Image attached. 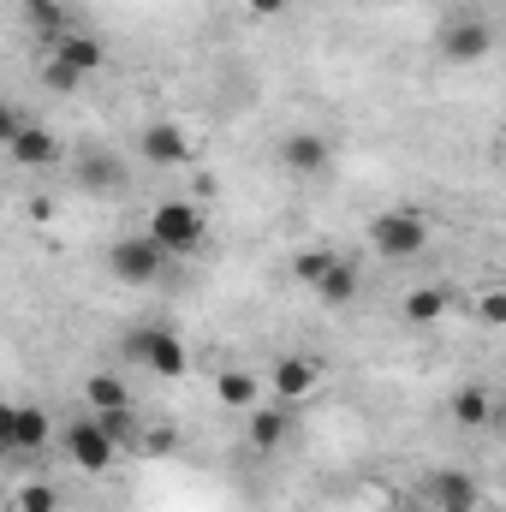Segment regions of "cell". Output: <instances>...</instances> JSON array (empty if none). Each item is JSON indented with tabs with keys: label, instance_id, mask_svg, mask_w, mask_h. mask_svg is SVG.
I'll use <instances>...</instances> for the list:
<instances>
[{
	"label": "cell",
	"instance_id": "cell-1",
	"mask_svg": "<svg viewBox=\"0 0 506 512\" xmlns=\"http://www.w3.org/2000/svg\"><path fill=\"white\" fill-rule=\"evenodd\" d=\"M143 233H149L167 256H197L203 239H209V209L191 203V197H167V203L149 209V227H143Z\"/></svg>",
	"mask_w": 506,
	"mask_h": 512
},
{
	"label": "cell",
	"instance_id": "cell-2",
	"mask_svg": "<svg viewBox=\"0 0 506 512\" xmlns=\"http://www.w3.org/2000/svg\"><path fill=\"white\" fill-rule=\"evenodd\" d=\"M126 358H131V364H143L149 376H161V382L191 376V352H185V340H179L173 328H155V322L126 334Z\"/></svg>",
	"mask_w": 506,
	"mask_h": 512
},
{
	"label": "cell",
	"instance_id": "cell-3",
	"mask_svg": "<svg viewBox=\"0 0 506 512\" xmlns=\"http://www.w3.org/2000/svg\"><path fill=\"white\" fill-rule=\"evenodd\" d=\"M370 245L387 262H417V256L429 251V221L417 209H381L376 221H370Z\"/></svg>",
	"mask_w": 506,
	"mask_h": 512
},
{
	"label": "cell",
	"instance_id": "cell-4",
	"mask_svg": "<svg viewBox=\"0 0 506 512\" xmlns=\"http://www.w3.org/2000/svg\"><path fill=\"white\" fill-rule=\"evenodd\" d=\"M435 48H441V60H447V66H477V60H489V54H495V24H489V18H477V12H453V18H441Z\"/></svg>",
	"mask_w": 506,
	"mask_h": 512
},
{
	"label": "cell",
	"instance_id": "cell-5",
	"mask_svg": "<svg viewBox=\"0 0 506 512\" xmlns=\"http://www.w3.org/2000/svg\"><path fill=\"white\" fill-rule=\"evenodd\" d=\"M161 268H167V251L149 239V233H126V239H114L108 245V274L120 280V286H155L161 280Z\"/></svg>",
	"mask_w": 506,
	"mask_h": 512
},
{
	"label": "cell",
	"instance_id": "cell-6",
	"mask_svg": "<svg viewBox=\"0 0 506 512\" xmlns=\"http://www.w3.org/2000/svg\"><path fill=\"white\" fill-rule=\"evenodd\" d=\"M60 447H66V459L78 465V471H108L114 459H120V441L108 435V423L90 411V417H78V423H66L60 429Z\"/></svg>",
	"mask_w": 506,
	"mask_h": 512
},
{
	"label": "cell",
	"instance_id": "cell-7",
	"mask_svg": "<svg viewBox=\"0 0 506 512\" xmlns=\"http://www.w3.org/2000/svg\"><path fill=\"white\" fill-rule=\"evenodd\" d=\"M60 155H66V149H60V137L48 126H30V120H24V126L6 137V161L24 167V173H48V167H60Z\"/></svg>",
	"mask_w": 506,
	"mask_h": 512
},
{
	"label": "cell",
	"instance_id": "cell-8",
	"mask_svg": "<svg viewBox=\"0 0 506 512\" xmlns=\"http://www.w3.org/2000/svg\"><path fill=\"white\" fill-rule=\"evenodd\" d=\"M423 495H429V507H435V512H477V507H483V489H477V477H471V471H459V465H441V471H429Z\"/></svg>",
	"mask_w": 506,
	"mask_h": 512
},
{
	"label": "cell",
	"instance_id": "cell-9",
	"mask_svg": "<svg viewBox=\"0 0 506 512\" xmlns=\"http://www.w3.org/2000/svg\"><path fill=\"white\" fill-rule=\"evenodd\" d=\"M0 441H6L12 453H42V447H48V411L30 405V399L6 405V417H0Z\"/></svg>",
	"mask_w": 506,
	"mask_h": 512
},
{
	"label": "cell",
	"instance_id": "cell-10",
	"mask_svg": "<svg viewBox=\"0 0 506 512\" xmlns=\"http://www.w3.org/2000/svg\"><path fill=\"white\" fill-rule=\"evenodd\" d=\"M137 155H143L149 167H191V161H197L191 137L179 126H167V120H155V126L137 131Z\"/></svg>",
	"mask_w": 506,
	"mask_h": 512
},
{
	"label": "cell",
	"instance_id": "cell-11",
	"mask_svg": "<svg viewBox=\"0 0 506 512\" xmlns=\"http://www.w3.org/2000/svg\"><path fill=\"white\" fill-rule=\"evenodd\" d=\"M328 161H334V143H328L322 131H286V137H280V167H286V173L316 179Z\"/></svg>",
	"mask_w": 506,
	"mask_h": 512
},
{
	"label": "cell",
	"instance_id": "cell-12",
	"mask_svg": "<svg viewBox=\"0 0 506 512\" xmlns=\"http://www.w3.org/2000/svg\"><path fill=\"white\" fill-rule=\"evenodd\" d=\"M78 185L96 191V197H120V191H126V161L108 155V149H90V155L78 161Z\"/></svg>",
	"mask_w": 506,
	"mask_h": 512
},
{
	"label": "cell",
	"instance_id": "cell-13",
	"mask_svg": "<svg viewBox=\"0 0 506 512\" xmlns=\"http://www.w3.org/2000/svg\"><path fill=\"white\" fill-rule=\"evenodd\" d=\"M358 292H364V274H358V262H346V256H340V262L322 274V286H316V298H322L328 310H352Z\"/></svg>",
	"mask_w": 506,
	"mask_h": 512
},
{
	"label": "cell",
	"instance_id": "cell-14",
	"mask_svg": "<svg viewBox=\"0 0 506 512\" xmlns=\"http://www.w3.org/2000/svg\"><path fill=\"white\" fill-rule=\"evenodd\" d=\"M54 60L72 66L78 78H96V72L108 66V48H102L96 36H60V42H54Z\"/></svg>",
	"mask_w": 506,
	"mask_h": 512
},
{
	"label": "cell",
	"instance_id": "cell-15",
	"mask_svg": "<svg viewBox=\"0 0 506 512\" xmlns=\"http://www.w3.org/2000/svg\"><path fill=\"white\" fill-rule=\"evenodd\" d=\"M316 387V364L310 358H298V352H286L280 364H274V399L280 405H292V399H304Z\"/></svg>",
	"mask_w": 506,
	"mask_h": 512
},
{
	"label": "cell",
	"instance_id": "cell-16",
	"mask_svg": "<svg viewBox=\"0 0 506 512\" xmlns=\"http://www.w3.org/2000/svg\"><path fill=\"white\" fill-rule=\"evenodd\" d=\"M215 399H221L227 411H256V405H262V382H256L251 370H221V376H215Z\"/></svg>",
	"mask_w": 506,
	"mask_h": 512
},
{
	"label": "cell",
	"instance_id": "cell-17",
	"mask_svg": "<svg viewBox=\"0 0 506 512\" xmlns=\"http://www.w3.org/2000/svg\"><path fill=\"white\" fill-rule=\"evenodd\" d=\"M84 399H90V411H131V387L120 376H108V370H96L84 382Z\"/></svg>",
	"mask_w": 506,
	"mask_h": 512
},
{
	"label": "cell",
	"instance_id": "cell-18",
	"mask_svg": "<svg viewBox=\"0 0 506 512\" xmlns=\"http://www.w3.org/2000/svg\"><path fill=\"white\" fill-rule=\"evenodd\" d=\"M280 441H286V405H256V417H251V447L274 453Z\"/></svg>",
	"mask_w": 506,
	"mask_h": 512
},
{
	"label": "cell",
	"instance_id": "cell-19",
	"mask_svg": "<svg viewBox=\"0 0 506 512\" xmlns=\"http://www.w3.org/2000/svg\"><path fill=\"white\" fill-rule=\"evenodd\" d=\"M489 411H495L489 387H459V393H453V417H459L465 429H483V423H489Z\"/></svg>",
	"mask_w": 506,
	"mask_h": 512
},
{
	"label": "cell",
	"instance_id": "cell-20",
	"mask_svg": "<svg viewBox=\"0 0 506 512\" xmlns=\"http://www.w3.org/2000/svg\"><path fill=\"white\" fill-rule=\"evenodd\" d=\"M441 310H447L441 286H411L405 292V322H441Z\"/></svg>",
	"mask_w": 506,
	"mask_h": 512
},
{
	"label": "cell",
	"instance_id": "cell-21",
	"mask_svg": "<svg viewBox=\"0 0 506 512\" xmlns=\"http://www.w3.org/2000/svg\"><path fill=\"white\" fill-rule=\"evenodd\" d=\"M334 262H340V256L328 251V245H304V251L292 256V274H298V280H304V286L316 292V286H322V274H328Z\"/></svg>",
	"mask_w": 506,
	"mask_h": 512
},
{
	"label": "cell",
	"instance_id": "cell-22",
	"mask_svg": "<svg viewBox=\"0 0 506 512\" xmlns=\"http://www.w3.org/2000/svg\"><path fill=\"white\" fill-rule=\"evenodd\" d=\"M30 18H36V30H48L54 42L66 36V6H60V0H30Z\"/></svg>",
	"mask_w": 506,
	"mask_h": 512
},
{
	"label": "cell",
	"instance_id": "cell-23",
	"mask_svg": "<svg viewBox=\"0 0 506 512\" xmlns=\"http://www.w3.org/2000/svg\"><path fill=\"white\" fill-rule=\"evenodd\" d=\"M42 84H48V90H54V96H72V90H78V84H84V78H78V72H72V66H60V60H54V54H48V66H42Z\"/></svg>",
	"mask_w": 506,
	"mask_h": 512
},
{
	"label": "cell",
	"instance_id": "cell-24",
	"mask_svg": "<svg viewBox=\"0 0 506 512\" xmlns=\"http://www.w3.org/2000/svg\"><path fill=\"white\" fill-rule=\"evenodd\" d=\"M18 512H60V495H54L48 483H30V489L18 495Z\"/></svg>",
	"mask_w": 506,
	"mask_h": 512
},
{
	"label": "cell",
	"instance_id": "cell-25",
	"mask_svg": "<svg viewBox=\"0 0 506 512\" xmlns=\"http://www.w3.org/2000/svg\"><path fill=\"white\" fill-rule=\"evenodd\" d=\"M477 316H483L489 328H506V286H495V292L477 298Z\"/></svg>",
	"mask_w": 506,
	"mask_h": 512
},
{
	"label": "cell",
	"instance_id": "cell-26",
	"mask_svg": "<svg viewBox=\"0 0 506 512\" xmlns=\"http://www.w3.org/2000/svg\"><path fill=\"white\" fill-rule=\"evenodd\" d=\"M245 6H251V18H280L292 0H245Z\"/></svg>",
	"mask_w": 506,
	"mask_h": 512
},
{
	"label": "cell",
	"instance_id": "cell-27",
	"mask_svg": "<svg viewBox=\"0 0 506 512\" xmlns=\"http://www.w3.org/2000/svg\"><path fill=\"white\" fill-rule=\"evenodd\" d=\"M376 512H405V507H376Z\"/></svg>",
	"mask_w": 506,
	"mask_h": 512
}]
</instances>
